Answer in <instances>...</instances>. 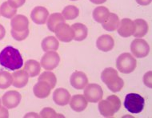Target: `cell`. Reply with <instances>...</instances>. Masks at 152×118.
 <instances>
[{"instance_id": "2", "label": "cell", "mask_w": 152, "mask_h": 118, "mask_svg": "<svg viewBox=\"0 0 152 118\" xmlns=\"http://www.w3.org/2000/svg\"><path fill=\"white\" fill-rule=\"evenodd\" d=\"M102 82L113 93L119 92L124 85V81L118 76V71L112 67L106 68L101 74Z\"/></svg>"}, {"instance_id": "5", "label": "cell", "mask_w": 152, "mask_h": 118, "mask_svg": "<svg viewBox=\"0 0 152 118\" xmlns=\"http://www.w3.org/2000/svg\"><path fill=\"white\" fill-rule=\"evenodd\" d=\"M145 100L138 93H129L125 97L124 106L128 112L133 114L141 113L143 110Z\"/></svg>"}, {"instance_id": "26", "label": "cell", "mask_w": 152, "mask_h": 118, "mask_svg": "<svg viewBox=\"0 0 152 118\" xmlns=\"http://www.w3.org/2000/svg\"><path fill=\"white\" fill-rule=\"evenodd\" d=\"M110 12L105 7H97L93 11V18L98 23H102Z\"/></svg>"}, {"instance_id": "38", "label": "cell", "mask_w": 152, "mask_h": 118, "mask_svg": "<svg viewBox=\"0 0 152 118\" xmlns=\"http://www.w3.org/2000/svg\"><path fill=\"white\" fill-rule=\"evenodd\" d=\"M90 1L94 4H102V3H105L107 0H90Z\"/></svg>"}, {"instance_id": "27", "label": "cell", "mask_w": 152, "mask_h": 118, "mask_svg": "<svg viewBox=\"0 0 152 118\" xmlns=\"http://www.w3.org/2000/svg\"><path fill=\"white\" fill-rule=\"evenodd\" d=\"M79 14V10L75 6H66L62 11V15L65 20H73L76 19Z\"/></svg>"}, {"instance_id": "24", "label": "cell", "mask_w": 152, "mask_h": 118, "mask_svg": "<svg viewBox=\"0 0 152 118\" xmlns=\"http://www.w3.org/2000/svg\"><path fill=\"white\" fill-rule=\"evenodd\" d=\"M59 43L58 39L53 36L45 38L42 41V49L43 51L49 52V51H56L58 49Z\"/></svg>"}, {"instance_id": "34", "label": "cell", "mask_w": 152, "mask_h": 118, "mask_svg": "<svg viewBox=\"0 0 152 118\" xmlns=\"http://www.w3.org/2000/svg\"><path fill=\"white\" fill-rule=\"evenodd\" d=\"M25 2H26V0H8L7 3L11 7L17 9L23 5Z\"/></svg>"}, {"instance_id": "4", "label": "cell", "mask_w": 152, "mask_h": 118, "mask_svg": "<svg viewBox=\"0 0 152 118\" xmlns=\"http://www.w3.org/2000/svg\"><path fill=\"white\" fill-rule=\"evenodd\" d=\"M136 59L129 53H123L118 56L116 60V67L119 72L128 74L136 69Z\"/></svg>"}, {"instance_id": "3", "label": "cell", "mask_w": 152, "mask_h": 118, "mask_svg": "<svg viewBox=\"0 0 152 118\" xmlns=\"http://www.w3.org/2000/svg\"><path fill=\"white\" fill-rule=\"evenodd\" d=\"M121 107V101L115 95H110L106 100H100L98 108L100 114L105 117H112Z\"/></svg>"}, {"instance_id": "8", "label": "cell", "mask_w": 152, "mask_h": 118, "mask_svg": "<svg viewBox=\"0 0 152 118\" xmlns=\"http://www.w3.org/2000/svg\"><path fill=\"white\" fill-rule=\"evenodd\" d=\"M54 33L61 42H70L74 39L75 34L71 26L65 22H61L55 27Z\"/></svg>"}, {"instance_id": "20", "label": "cell", "mask_w": 152, "mask_h": 118, "mask_svg": "<svg viewBox=\"0 0 152 118\" xmlns=\"http://www.w3.org/2000/svg\"><path fill=\"white\" fill-rule=\"evenodd\" d=\"M119 19L117 14L114 13H110L109 15L106 18L104 21L102 22V28L107 31H115L117 30L118 25H119Z\"/></svg>"}, {"instance_id": "40", "label": "cell", "mask_w": 152, "mask_h": 118, "mask_svg": "<svg viewBox=\"0 0 152 118\" xmlns=\"http://www.w3.org/2000/svg\"><path fill=\"white\" fill-rule=\"evenodd\" d=\"M71 1H78V0H71Z\"/></svg>"}, {"instance_id": "36", "label": "cell", "mask_w": 152, "mask_h": 118, "mask_svg": "<svg viewBox=\"0 0 152 118\" xmlns=\"http://www.w3.org/2000/svg\"><path fill=\"white\" fill-rule=\"evenodd\" d=\"M136 2L141 6H147L151 3V0H136Z\"/></svg>"}, {"instance_id": "17", "label": "cell", "mask_w": 152, "mask_h": 118, "mask_svg": "<svg viewBox=\"0 0 152 118\" xmlns=\"http://www.w3.org/2000/svg\"><path fill=\"white\" fill-rule=\"evenodd\" d=\"M70 107L75 112H82L86 109L88 101L83 95L76 94L72 96L69 101Z\"/></svg>"}, {"instance_id": "9", "label": "cell", "mask_w": 152, "mask_h": 118, "mask_svg": "<svg viewBox=\"0 0 152 118\" xmlns=\"http://www.w3.org/2000/svg\"><path fill=\"white\" fill-rule=\"evenodd\" d=\"M60 57L55 51H49L45 54L41 58L40 65L45 70H53L58 66Z\"/></svg>"}, {"instance_id": "23", "label": "cell", "mask_w": 152, "mask_h": 118, "mask_svg": "<svg viewBox=\"0 0 152 118\" xmlns=\"http://www.w3.org/2000/svg\"><path fill=\"white\" fill-rule=\"evenodd\" d=\"M24 70L28 74L29 77H34L39 74L41 71V65L35 60H28L25 64Z\"/></svg>"}, {"instance_id": "15", "label": "cell", "mask_w": 152, "mask_h": 118, "mask_svg": "<svg viewBox=\"0 0 152 118\" xmlns=\"http://www.w3.org/2000/svg\"><path fill=\"white\" fill-rule=\"evenodd\" d=\"M11 30L15 32H23L28 30L29 21L26 16L18 14L14 17L11 22Z\"/></svg>"}, {"instance_id": "10", "label": "cell", "mask_w": 152, "mask_h": 118, "mask_svg": "<svg viewBox=\"0 0 152 118\" xmlns=\"http://www.w3.org/2000/svg\"><path fill=\"white\" fill-rule=\"evenodd\" d=\"M22 96L18 91L11 90L5 93L2 97V103L7 109H15L19 105Z\"/></svg>"}, {"instance_id": "32", "label": "cell", "mask_w": 152, "mask_h": 118, "mask_svg": "<svg viewBox=\"0 0 152 118\" xmlns=\"http://www.w3.org/2000/svg\"><path fill=\"white\" fill-rule=\"evenodd\" d=\"M11 35L12 37L17 41H23V40L26 39V38L29 35V30H26L23 32H15L11 30Z\"/></svg>"}, {"instance_id": "37", "label": "cell", "mask_w": 152, "mask_h": 118, "mask_svg": "<svg viewBox=\"0 0 152 118\" xmlns=\"http://www.w3.org/2000/svg\"><path fill=\"white\" fill-rule=\"evenodd\" d=\"M6 34V30L5 28L3 27V25H1L0 24V40H2L4 38Z\"/></svg>"}, {"instance_id": "6", "label": "cell", "mask_w": 152, "mask_h": 118, "mask_svg": "<svg viewBox=\"0 0 152 118\" xmlns=\"http://www.w3.org/2000/svg\"><path fill=\"white\" fill-rule=\"evenodd\" d=\"M84 97L90 103L99 102L103 97L102 87L98 84H87L84 88Z\"/></svg>"}, {"instance_id": "35", "label": "cell", "mask_w": 152, "mask_h": 118, "mask_svg": "<svg viewBox=\"0 0 152 118\" xmlns=\"http://www.w3.org/2000/svg\"><path fill=\"white\" fill-rule=\"evenodd\" d=\"M9 117V113L8 110L6 109V107H0V117H4L7 118Z\"/></svg>"}, {"instance_id": "7", "label": "cell", "mask_w": 152, "mask_h": 118, "mask_svg": "<svg viewBox=\"0 0 152 118\" xmlns=\"http://www.w3.org/2000/svg\"><path fill=\"white\" fill-rule=\"evenodd\" d=\"M131 50L135 58H143L149 54L150 46L145 40L136 38L131 42Z\"/></svg>"}, {"instance_id": "16", "label": "cell", "mask_w": 152, "mask_h": 118, "mask_svg": "<svg viewBox=\"0 0 152 118\" xmlns=\"http://www.w3.org/2000/svg\"><path fill=\"white\" fill-rule=\"evenodd\" d=\"M115 46V41L109 34H103L99 37L96 41V46L102 52H109Z\"/></svg>"}, {"instance_id": "22", "label": "cell", "mask_w": 152, "mask_h": 118, "mask_svg": "<svg viewBox=\"0 0 152 118\" xmlns=\"http://www.w3.org/2000/svg\"><path fill=\"white\" fill-rule=\"evenodd\" d=\"M134 23L135 26V30L133 34L134 37H135L136 38L144 37L149 29V26H148L147 22L143 19H138L134 20Z\"/></svg>"}, {"instance_id": "19", "label": "cell", "mask_w": 152, "mask_h": 118, "mask_svg": "<svg viewBox=\"0 0 152 118\" xmlns=\"http://www.w3.org/2000/svg\"><path fill=\"white\" fill-rule=\"evenodd\" d=\"M12 77H13V81H12L13 86L16 88H23L28 83L29 75L26 71L23 69V70L15 71L12 74Z\"/></svg>"}, {"instance_id": "13", "label": "cell", "mask_w": 152, "mask_h": 118, "mask_svg": "<svg viewBox=\"0 0 152 118\" xmlns=\"http://www.w3.org/2000/svg\"><path fill=\"white\" fill-rule=\"evenodd\" d=\"M49 16V12L47 9L43 7H35L33 9L31 18L34 23L38 25H43L47 22V18Z\"/></svg>"}, {"instance_id": "1", "label": "cell", "mask_w": 152, "mask_h": 118, "mask_svg": "<svg viewBox=\"0 0 152 118\" xmlns=\"http://www.w3.org/2000/svg\"><path fill=\"white\" fill-rule=\"evenodd\" d=\"M0 65L9 70H18L23 66V59L19 50L8 46L0 52Z\"/></svg>"}, {"instance_id": "11", "label": "cell", "mask_w": 152, "mask_h": 118, "mask_svg": "<svg viewBox=\"0 0 152 118\" xmlns=\"http://www.w3.org/2000/svg\"><path fill=\"white\" fill-rule=\"evenodd\" d=\"M118 33L121 37L128 38L133 35L135 30L134 21L130 19H123L119 22L118 26Z\"/></svg>"}, {"instance_id": "28", "label": "cell", "mask_w": 152, "mask_h": 118, "mask_svg": "<svg viewBox=\"0 0 152 118\" xmlns=\"http://www.w3.org/2000/svg\"><path fill=\"white\" fill-rule=\"evenodd\" d=\"M12 74L7 71H0V89H6L12 85Z\"/></svg>"}, {"instance_id": "21", "label": "cell", "mask_w": 152, "mask_h": 118, "mask_svg": "<svg viewBox=\"0 0 152 118\" xmlns=\"http://www.w3.org/2000/svg\"><path fill=\"white\" fill-rule=\"evenodd\" d=\"M71 28L73 30L75 37L74 39L77 42H81L86 39L88 34V30L87 27L84 24L82 23H75L71 26Z\"/></svg>"}, {"instance_id": "31", "label": "cell", "mask_w": 152, "mask_h": 118, "mask_svg": "<svg viewBox=\"0 0 152 118\" xmlns=\"http://www.w3.org/2000/svg\"><path fill=\"white\" fill-rule=\"evenodd\" d=\"M39 117L42 118H57V117H64V116L62 114H58L51 108H44L40 112Z\"/></svg>"}, {"instance_id": "33", "label": "cell", "mask_w": 152, "mask_h": 118, "mask_svg": "<svg viewBox=\"0 0 152 118\" xmlns=\"http://www.w3.org/2000/svg\"><path fill=\"white\" fill-rule=\"evenodd\" d=\"M152 73L151 71H148L147 73H146L143 77V82L146 86L148 88H151L152 87Z\"/></svg>"}, {"instance_id": "18", "label": "cell", "mask_w": 152, "mask_h": 118, "mask_svg": "<svg viewBox=\"0 0 152 118\" xmlns=\"http://www.w3.org/2000/svg\"><path fill=\"white\" fill-rule=\"evenodd\" d=\"M51 86L44 81H38V83L34 85L33 92L34 96L38 98H47L50 93Z\"/></svg>"}, {"instance_id": "30", "label": "cell", "mask_w": 152, "mask_h": 118, "mask_svg": "<svg viewBox=\"0 0 152 118\" xmlns=\"http://www.w3.org/2000/svg\"><path fill=\"white\" fill-rule=\"evenodd\" d=\"M17 13V10L11 7L7 2L4 3L0 7V14L7 19H12Z\"/></svg>"}, {"instance_id": "29", "label": "cell", "mask_w": 152, "mask_h": 118, "mask_svg": "<svg viewBox=\"0 0 152 118\" xmlns=\"http://www.w3.org/2000/svg\"><path fill=\"white\" fill-rule=\"evenodd\" d=\"M38 81H46L50 85L52 89L55 88V85H56V83H57V78L55 77V74L49 70L45 71L42 74H41V75L39 77Z\"/></svg>"}, {"instance_id": "14", "label": "cell", "mask_w": 152, "mask_h": 118, "mask_svg": "<svg viewBox=\"0 0 152 118\" xmlns=\"http://www.w3.org/2000/svg\"><path fill=\"white\" fill-rule=\"evenodd\" d=\"M70 100H71V94L67 89L58 88L55 89L53 93V101L56 105L65 106L68 105Z\"/></svg>"}, {"instance_id": "25", "label": "cell", "mask_w": 152, "mask_h": 118, "mask_svg": "<svg viewBox=\"0 0 152 118\" xmlns=\"http://www.w3.org/2000/svg\"><path fill=\"white\" fill-rule=\"evenodd\" d=\"M61 22H65V19L63 18L62 14L54 13L51 14L47 19V27L51 32L55 31L56 26Z\"/></svg>"}, {"instance_id": "39", "label": "cell", "mask_w": 152, "mask_h": 118, "mask_svg": "<svg viewBox=\"0 0 152 118\" xmlns=\"http://www.w3.org/2000/svg\"><path fill=\"white\" fill-rule=\"evenodd\" d=\"M1 104H2V101H1V99H0V107H1Z\"/></svg>"}, {"instance_id": "12", "label": "cell", "mask_w": 152, "mask_h": 118, "mask_svg": "<svg viewBox=\"0 0 152 118\" xmlns=\"http://www.w3.org/2000/svg\"><path fill=\"white\" fill-rule=\"evenodd\" d=\"M70 82L73 88L78 90H81L83 89L88 84V78L83 72L75 71L71 74Z\"/></svg>"}]
</instances>
